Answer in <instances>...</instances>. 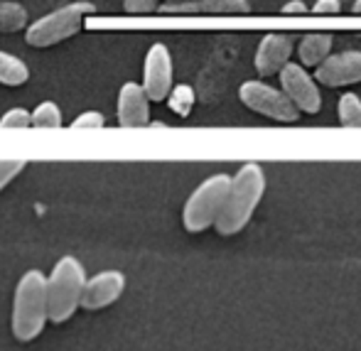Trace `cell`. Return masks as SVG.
Instances as JSON below:
<instances>
[{"label":"cell","instance_id":"cell-23","mask_svg":"<svg viewBox=\"0 0 361 351\" xmlns=\"http://www.w3.org/2000/svg\"><path fill=\"white\" fill-rule=\"evenodd\" d=\"M123 8L130 15H145L160 8V0H123Z\"/></svg>","mask_w":361,"mask_h":351},{"label":"cell","instance_id":"cell-4","mask_svg":"<svg viewBox=\"0 0 361 351\" xmlns=\"http://www.w3.org/2000/svg\"><path fill=\"white\" fill-rule=\"evenodd\" d=\"M94 13H96V5L89 3V0L67 3L62 8L52 10V13L42 15L32 25H27L25 27V42L30 47H52V44L64 42V39L74 37L86 25L89 15Z\"/></svg>","mask_w":361,"mask_h":351},{"label":"cell","instance_id":"cell-13","mask_svg":"<svg viewBox=\"0 0 361 351\" xmlns=\"http://www.w3.org/2000/svg\"><path fill=\"white\" fill-rule=\"evenodd\" d=\"M290 54H293V42H290L288 35L283 32L266 35L256 49V71L261 76L278 74L288 64Z\"/></svg>","mask_w":361,"mask_h":351},{"label":"cell","instance_id":"cell-19","mask_svg":"<svg viewBox=\"0 0 361 351\" xmlns=\"http://www.w3.org/2000/svg\"><path fill=\"white\" fill-rule=\"evenodd\" d=\"M167 99H170V109L175 111V113L187 116L192 111V106H195V89L187 86V84L172 86L170 94H167Z\"/></svg>","mask_w":361,"mask_h":351},{"label":"cell","instance_id":"cell-17","mask_svg":"<svg viewBox=\"0 0 361 351\" xmlns=\"http://www.w3.org/2000/svg\"><path fill=\"white\" fill-rule=\"evenodd\" d=\"M35 128H59L62 125V111L54 101H42L35 111H30Z\"/></svg>","mask_w":361,"mask_h":351},{"label":"cell","instance_id":"cell-11","mask_svg":"<svg viewBox=\"0 0 361 351\" xmlns=\"http://www.w3.org/2000/svg\"><path fill=\"white\" fill-rule=\"evenodd\" d=\"M118 125L123 128H140L150 121V99L143 86L128 81L118 91Z\"/></svg>","mask_w":361,"mask_h":351},{"label":"cell","instance_id":"cell-6","mask_svg":"<svg viewBox=\"0 0 361 351\" xmlns=\"http://www.w3.org/2000/svg\"><path fill=\"white\" fill-rule=\"evenodd\" d=\"M238 99L243 101V106H248L256 113L283 121V123H293L300 116V111L295 109L293 101L283 91L273 89V86L263 84V81H246V84H241Z\"/></svg>","mask_w":361,"mask_h":351},{"label":"cell","instance_id":"cell-18","mask_svg":"<svg viewBox=\"0 0 361 351\" xmlns=\"http://www.w3.org/2000/svg\"><path fill=\"white\" fill-rule=\"evenodd\" d=\"M337 113L342 125H361V99L357 94H344L339 96V106Z\"/></svg>","mask_w":361,"mask_h":351},{"label":"cell","instance_id":"cell-3","mask_svg":"<svg viewBox=\"0 0 361 351\" xmlns=\"http://www.w3.org/2000/svg\"><path fill=\"white\" fill-rule=\"evenodd\" d=\"M47 278V309L49 322L62 324L74 317L81 307V290L86 283V271L76 256H62L54 263Z\"/></svg>","mask_w":361,"mask_h":351},{"label":"cell","instance_id":"cell-25","mask_svg":"<svg viewBox=\"0 0 361 351\" xmlns=\"http://www.w3.org/2000/svg\"><path fill=\"white\" fill-rule=\"evenodd\" d=\"M283 10H286V13H302V10H305V5H302V3H288Z\"/></svg>","mask_w":361,"mask_h":351},{"label":"cell","instance_id":"cell-22","mask_svg":"<svg viewBox=\"0 0 361 351\" xmlns=\"http://www.w3.org/2000/svg\"><path fill=\"white\" fill-rule=\"evenodd\" d=\"M104 125H106V118H104V113H99V111H84V113H79L72 121V128L74 130H79V128L99 130V128H104Z\"/></svg>","mask_w":361,"mask_h":351},{"label":"cell","instance_id":"cell-10","mask_svg":"<svg viewBox=\"0 0 361 351\" xmlns=\"http://www.w3.org/2000/svg\"><path fill=\"white\" fill-rule=\"evenodd\" d=\"M314 79L324 86H347L361 81V52L329 54L322 64H317Z\"/></svg>","mask_w":361,"mask_h":351},{"label":"cell","instance_id":"cell-9","mask_svg":"<svg viewBox=\"0 0 361 351\" xmlns=\"http://www.w3.org/2000/svg\"><path fill=\"white\" fill-rule=\"evenodd\" d=\"M126 290V276L121 271H101L86 278L81 290V307L84 309H104L114 304Z\"/></svg>","mask_w":361,"mask_h":351},{"label":"cell","instance_id":"cell-5","mask_svg":"<svg viewBox=\"0 0 361 351\" xmlns=\"http://www.w3.org/2000/svg\"><path fill=\"white\" fill-rule=\"evenodd\" d=\"M228 185H231L228 175H214L192 192L190 199L185 202V209H182V223H185L187 231L200 233L214 226L219 211L224 207V199H226Z\"/></svg>","mask_w":361,"mask_h":351},{"label":"cell","instance_id":"cell-8","mask_svg":"<svg viewBox=\"0 0 361 351\" xmlns=\"http://www.w3.org/2000/svg\"><path fill=\"white\" fill-rule=\"evenodd\" d=\"M281 86L283 94L293 101V106L298 111H305V113H317L319 106H322V99H319V89L314 84L312 76L305 71L302 64L288 62L281 71Z\"/></svg>","mask_w":361,"mask_h":351},{"label":"cell","instance_id":"cell-12","mask_svg":"<svg viewBox=\"0 0 361 351\" xmlns=\"http://www.w3.org/2000/svg\"><path fill=\"white\" fill-rule=\"evenodd\" d=\"M160 13L172 15H243L251 13L248 0H180V3H160Z\"/></svg>","mask_w":361,"mask_h":351},{"label":"cell","instance_id":"cell-7","mask_svg":"<svg viewBox=\"0 0 361 351\" xmlns=\"http://www.w3.org/2000/svg\"><path fill=\"white\" fill-rule=\"evenodd\" d=\"M172 54L167 49V44L155 42L145 54L143 64V91L150 101H165L167 94L172 89Z\"/></svg>","mask_w":361,"mask_h":351},{"label":"cell","instance_id":"cell-26","mask_svg":"<svg viewBox=\"0 0 361 351\" xmlns=\"http://www.w3.org/2000/svg\"><path fill=\"white\" fill-rule=\"evenodd\" d=\"M354 13H361V0H357V3H354Z\"/></svg>","mask_w":361,"mask_h":351},{"label":"cell","instance_id":"cell-2","mask_svg":"<svg viewBox=\"0 0 361 351\" xmlns=\"http://www.w3.org/2000/svg\"><path fill=\"white\" fill-rule=\"evenodd\" d=\"M49 322L47 309V278L37 268H30L15 285L13 295V337L18 342H35Z\"/></svg>","mask_w":361,"mask_h":351},{"label":"cell","instance_id":"cell-20","mask_svg":"<svg viewBox=\"0 0 361 351\" xmlns=\"http://www.w3.org/2000/svg\"><path fill=\"white\" fill-rule=\"evenodd\" d=\"M27 167V160L23 157H0V192Z\"/></svg>","mask_w":361,"mask_h":351},{"label":"cell","instance_id":"cell-27","mask_svg":"<svg viewBox=\"0 0 361 351\" xmlns=\"http://www.w3.org/2000/svg\"><path fill=\"white\" fill-rule=\"evenodd\" d=\"M165 3H180V0H165Z\"/></svg>","mask_w":361,"mask_h":351},{"label":"cell","instance_id":"cell-21","mask_svg":"<svg viewBox=\"0 0 361 351\" xmlns=\"http://www.w3.org/2000/svg\"><path fill=\"white\" fill-rule=\"evenodd\" d=\"M32 125V118H30V111L25 109H10L3 113V118H0V128H30Z\"/></svg>","mask_w":361,"mask_h":351},{"label":"cell","instance_id":"cell-14","mask_svg":"<svg viewBox=\"0 0 361 351\" xmlns=\"http://www.w3.org/2000/svg\"><path fill=\"white\" fill-rule=\"evenodd\" d=\"M329 49H332V35L329 32H310L300 39L298 54L302 59L305 67H317L324 59L329 57Z\"/></svg>","mask_w":361,"mask_h":351},{"label":"cell","instance_id":"cell-16","mask_svg":"<svg viewBox=\"0 0 361 351\" xmlns=\"http://www.w3.org/2000/svg\"><path fill=\"white\" fill-rule=\"evenodd\" d=\"M27 27V10L13 0L0 3V32H20Z\"/></svg>","mask_w":361,"mask_h":351},{"label":"cell","instance_id":"cell-1","mask_svg":"<svg viewBox=\"0 0 361 351\" xmlns=\"http://www.w3.org/2000/svg\"><path fill=\"white\" fill-rule=\"evenodd\" d=\"M263 192H266V175H263L261 165H256V162L243 165L231 177L226 199H224V207L214 221L216 231L221 236H233L241 231L251 221Z\"/></svg>","mask_w":361,"mask_h":351},{"label":"cell","instance_id":"cell-15","mask_svg":"<svg viewBox=\"0 0 361 351\" xmlns=\"http://www.w3.org/2000/svg\"><path fill=\"white\" fill-rule=\"evenodd\" d=\"M30 79L27 64L20 57L0 49V84L3 86H23Z\"/></svg>","mask_w":361,"mask_h":351},{"label":"cell","instance_id":"cell-24","mask_svg":"<svg viewBox=\"0 0 361 351\" xmlns=\"http://www.w3.org/2000/svg\"><path fill=\"white\" fill-rule=\"evenodd\" d=\"M339 0H317L314 3V13H339Z\"/></svg>","mask_w":361,"mask_h":351}]
</instances>
